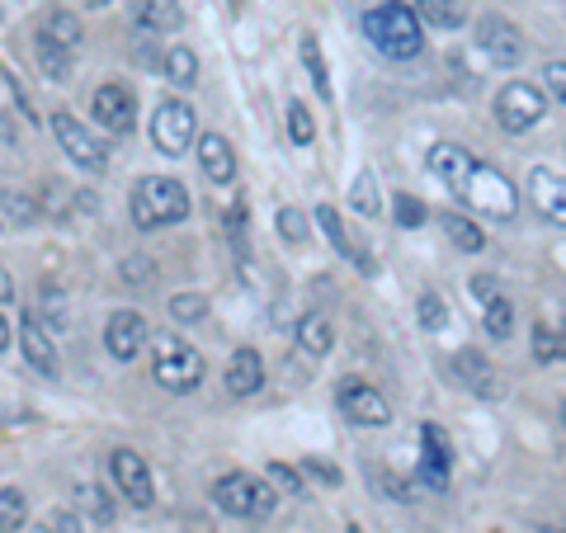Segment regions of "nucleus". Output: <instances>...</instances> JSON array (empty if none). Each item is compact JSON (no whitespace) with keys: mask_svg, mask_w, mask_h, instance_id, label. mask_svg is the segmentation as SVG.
I'll return each mask as SVG.
<instances>
[{"mask_svg":"<svg viewBox=\"0 0 566 533\" xmlns=\"http://www.w3.org/2000/svg\"><path fill=\"white\" fill-rule=\"evenodd\" d=\"M430 170L472 212H482V218L510 222L520 212V194H515V185H510V175H501V170L486 166V161H476V156L463 151L458 142H434V147H430Z\"/></svg>","mask_w":566,"mask_h":533,"instance_id":"f257e3e1","label":"nucleus"},{"mask_svg":"<svg viewBox=\"0 0 566 533\" xmlns=\"http://www.w3.org/2000/svg\"><path fill=\"white\" fill-rule=\"evenodd\" d=\"M364 33H368V43H374L382 58H392V62H411V58H420V48H424L420 14L411 6H401V0H387V6L368 10L364 14Z\"/></svg>","mask_w":566,"mask_h":533,"instance_id":"f03ea898","label":"nucleus"},{"mask_svg":"<svg viewBox=\"0 0 566 533\" xmlns=\"http://www.w3.org/2000/svg\"><path fill=\"white\" fill-rule=\"evenodd\" d=\"M128 212H133V227H142V232L175 227L189 218V189L180 180H166V175H147V180H137V189H133Z\"/></svg>","mask_w":566,"mask_h":533,"instance_id":"7ed1b4c3","label":"nucleus"},{"mask_svg":"<svg viewBox=\"0 0 566 533\" xmlns=\"http://www.w3.org/2000/svg\"><path fill=\"white\" fill-rule=\"evenodd\" d=\"M151 378L166 393H193L203 383V354L180 335H161V341H151Z\"/></svg>","mask_w":566,"mask_h":533,"instance_id":"20e7f679","label":"nucleus"},{"mask_svg":"<svg viewBox=\"0 0 566 533\" xmlns=\"http://www.w3.org/2000/svg\"><path fill=\"white\" fill-rule=\"evenodd\" d=\"M212 501H218V510L237 514V520H270L274 487H264L245 472H227V477H218V487H212Z\"/></svg>","mask_w":566,"mask_h":533,"instance_id":"39448f33","label":"nucleus"},{"mask_svg":"<svg viewBox=\"0 0 566 533\" xmlns=\"http://www.w3.org/2000/svg\"><path fill=\"white\" fill-rule=\"evenodd\" d=\"M335 406H340V416L349 425H364V430H382V425H392V401H387L378 387H368L359 378H345L335 387Z\"/></svg>","mask_w":566,"mask_h":533,"instance_id":"423d86ee","label":"nucleus"},{"mask_svg":"<svg viewBox=\"0 0 566 533\" xmlns=\"http://www.w3.org/2000/svg\"><path fill=\"white\" fill-rule=\"evenodd\" d=\"M543 114H547V100L538 85H528V81H510L505 91L495 95V123H501L505 133H528Z\"/></svg>","mask_w":566,"mask_h":533,"instance_id":"0eeeda50","label":"nucleus"},{"mask_svg":"<svg viewBox=\"0 0 566 533\" xmlns=\"http://www.w3.org/2000/svg\"><path fill=\"white\" fill-rule=\"evenodd\" d=\"M151 142L161 156H170V161L193 147V109L185 100H166L161 109L151 114Z\"/></svg>","mask_w":566,"mask_h":533,"instance_id":"6e6552de","label":"nucleus"},{"mask_svg":"<svg viewBox=\"0 0 566 533\" xmlns=\"http://www.w3.org/2000/svg\"><path fill=\"white\" fill-rule=\"evenodd\" d=\"M151 341V326H147V316L133 312V307H123L109 316V326H104V349L114 354L118 364H133L142 349H147Z\"/></svg>","mask_w":566,"mask_h":533,"instance_id":"1a4fd4ad","label":"nucleus"},{"mask_svg":"<svg viewBox=\"0 0 566 533\" xmlns=\"http://www.w3.org/2000/svg\"><path fill=\"white\" fill-rule=\"evenodd\" d=\"M476 48L491 58V66H520L524 58V39L520 29L501 20V14H486V20H476Z\"/></svg>","mask_w":566,"mask_h":533,"instance_id":"9d476101","label":"nucleus"},{"mask_svg":"<svg viewBox=\"0 0 566 533\" xmlns=\"http://www.w3.org/2000/svg\"><path fill=\"white\" fill-rule=\"evenodd\" d=\"M52 133H57L62 151H66L76 166H85V170H104V166H109V156H104V147L95 142V133L85 128V123H76L71 114H52Z\"/></svg>","mask_w":566,"mask_h":533,"instance_id":"9b49d317","label":"nucleus"},{"mask_svg":"<svg viewBox=\"0 0 566 533\" xmlns=\"http://www.w3.org/2000/svg\"><path fill=\"white\" fill-rule=\"evenodd\" d=\"M109 472H114L118 491L128 495V501H133L137 510H147V505L156 501V487H151V468L142 463V453H133V449H118V453L109 458Z\"/></svg>","mask_w":566,"mask_h":533,"instance_id":"f8f14e48","label":"nucleus"},{"mask_svg":"<svg viewBox=\"0 0 566 533\" xmlns=\"http://www.w3.org/2000/svg\"><path fill=\"white\" fill-rule=\"evenodd\" d=\"M133 109H137V100H133L128 85H118V81L99 85L91 95V114H95L99 128H109V133H133Z\"/></svg>","mask_w":566,"mask_h":533,"instance_id":"ddd939ff","label":"nucleus"},{"mask_svg":"<svg viewBox=\"0 0 566 533\" xmlns=\"http://www.w3.org/2000/svg\"><path fill=\"white\" fill-rule=\"evenodd\" d=\"M20 349L33 373H43V378H57V341H52V331L39 322V316H20Z\"/></svg>","mask_w":566,"mask_h":533,"instance_id":"4468645a","label":"nucleus"},{"mask_svg":"<svg viewBox=\"0 0 566 533\" xmlns=\"http://www.w3.org/2000/svg\"><path fill=\"white\" fill-rule=\"evenodd\" d=\"M528 199H534V208L543 212L547 222L566 227V175L538 166L534 175H528Z\"/></svg>","mask_w":566,"mask_h":533,"instance_id":"2eb2a0df","label":"nucleus"},{"mask_svg":"<svg viewBox=\"0 0 566 533\" xmlns=\"http://www.w3.org/2000/svg\"><path fill=\"white\" fill-rule=\"evenodd\" d=\"M199 170L208 175L212 185H232L237 180V151H232V142H227L222 133H203L199 137Z\"/></svg>","mask_w":566,"mask_h":533,"instance_id":"dca6fc26","label":"nucleus"},{"mask_svg":"<svg viewBox=\"0 0 566 533\" xmlns=\"http://www.w3.org/2000/svg\"><path fill=\"white\" fill-rule=\"evenodd\" d=\"M264 387V359H260V349H237L232 359H227V393L232 397H255Z\"/></svg>","mask_w":566,"mask_h":533,"instance_id":"f3484780","label":"nucleus"},{"mask_svg":"<svg viewBox=\"0 0 566 533\" xmlns=\"http://www.w3.org/2000/svg\"><path fill=\"white\" fill-rule=\"evenodd\" d=\"M316 227H322V232H326V241H331V245H335V251H340L345 260H354V264H359L364 274H374V255H368L364 245H359V241H354V237L345 232L340 212H335L331 203H322V208H316Z\"/></svg>","mask_w":566,"mask_h":533,"instance_id":"a211bd4d","label":"nucleus"},{"mask_svg":"<svg viewBox=\"0 0 566 533\" xmlns=\"http://www.w3.org/2000/svg\"><path fill=\"white\" fill-rule=\"evenodd\" d=\"M133 24L142 33H170L185 24V10H180V0H137Z\"/></svg>","mask_w":566,"mask_h":533,"instance_id":"6ab92c4d","label":"nucleus"},{"mask_svg":"<svg viewBox=\"0 0 566 533\" xmlns=\"http://www.w3.org/2000/svg\"><path fill=\"white\" fill-rule=\"evenodd\" d=\"M453 373H458V383H463V387H472V393H482V397L495 393V368L486 364V354L458 349L453 354Z\"/></svg>","mask_w":566,"mask_h":533,"instance_id":"aec40b11","label":"nucleus"},{"mask_svg":"<svg viewBox=\"0 0 566 533\" xmlns=\"http://www.w3.org/2000/svg\"><path fill=\"white\" fill-rule=\"evenodd\" d=\"M439 232H444L453 245H458V251H468V255H476V251H482V245H486V232H482V227H476L472 218H463V212H439Z\"/></svg>","mask_w":566,"mask_h":533,"instance_id":"412c9836","label":"nucleus"},{"mask_svg":"<svg viewBox=\"0 0 566 533\" xmlns=\"http://www.w3.org/2000/svg\"><path fill=\"white\" fill-rule=\"evenodd\" d=\"M534 354H538V364L566 359V322H547V316H538L534 322Z\"/></svg>","mask_w":566,"mask_h":533,"instance_id":"4be33fe9","label":"nucleus"},{"mask_svg":"<svg viewBox=\"0 0 566 533\" xmlns=\"http://www.w3.org/2000/svg\"><path fill=\"white\" fill-rule=\"evenodd\" d=\"M297 345H303L307 354H316V359H322V354H331L335 331H331V322H326L322 312H307L303 322H297Z\"/></svg>","mask_w":566,"mask_h":533,"instance_id":"5701e85b","label":"nucleus"},{"mask_svg":"<svg viewBox=\"0 0 566 533\" xmlns=\"http://www.w3.org/2000/svg\"><path fill=\"white\" fill-rule=\"evenodd\" d=\"M482 326L491 341H505L515 331V302H510V293H495L491 302H482Z\"/></svg>","mask_w":566,"mask_h":533,"instance_id":"b1692460","label":"nucleus"},{"mask_svg":"<svg viewBox=\"0 0 566 533\" xmlns=\"http://www.w3.org/2000/svg\"><path fill=\"white\" fill-rule=\"evenodd\" d=\"M39 66L48 81H71V48H62L57 39H48V33H39Z\"/></svg>","mask_w":566,"mask_h":533,"instance_id":"393cba45","label":"nucleus"},{"mask_svg":"<svg viewBox=\"0 0 566 533\" xmlns=\"http://www.w3.org/2000/svg\"><path fill=\"white\" fill-rule=\"evenodd\" d=\"M416 14H420L424 24H434V29H463L468 24L463 0H420Z\"/></svg>","mask_w":566,"mask_h":533,"instance_id":"a878e982","label":"nucleus"},{"mask_svg":"<svg viewBox=\"0 0 566 533\" xmlns=\"http://www.w3.org/2000/svg\"><path fill=\"white\" fill-rule=\"evenodd\" d=\"M43 33H48V39H57L62 48H71V52H76L81 39H85V29H81V20H76L71 10H52L48 24H43Z\"/></svg>","mask_w":566,"mask_h":533,"instance_id":"bb28decb","label":"nucleus"},{"mask_svg":"<svg viewBox=\"0 0 566 533\" xmlns=\"http://www.w3.org/2000/svg\"><path fill=\"white\" fill-rule=\"evenodd\" d=\"M161 66H166V76H170L175 85H180V91H189V85L199 81V58H193L189 48H170Z\"/></svg>","mask_w":566,"mask_h":533,"instance_id":"cd10ccee","label":"nucleus"},{"mask_svg":"<svg viewBox=\"0 0 566 533\" xmlns=\"http://www.w3.org/2000/svg\"><path fill=\"white\" fill-rule=\"evenodd\" d=\"M297 52H303V66H307V81L316 85V95H322V100H331L326 58H322V48H316V39H312V33H303V48H297Z\"/></svg>","mask_w":566,"mask_h":533,"instance_id":"c85d7f7f","label":"nucleus"},{"mask_svg":"<svg viewBox=\"0 0 566 533\" xmlns=\"http://www.w3.org/2000/svg\"><path fill=\"white\" fill-rule=\"evenodd\" d=\"M245 227H251V212H245V203L237 199L232 208H227V237H232V251H237L241 264L251 260V237H245Z\"/></svg>","mask_w":566,"mask_h":533,"instance_id":"c756f323","label":"nucleus"},{"mask_svg":"<svg viewBox=\"0 0 566 533\" xmlns=\"http://www.w3.org/2000/svg\"><path fill=\"white\" fill-rule=\"evenodd\" d=\"M29 520V505L14 487H0V533H20Z\"/></svg>","mask_w":566,"mask_h":533,"instance_id":"7c9ffc66","label":"nucleus"},{"mask_svg":"<svg viewBox=\"0 0 566 533\" xmlns=\"http://www.w3.org/2000/svg\"><path fill=\"white\" fill-rule=\"evenodd\" d=\"M0 212H6L14 227H33V222H39V203H33L29 194H20V189H6V194H0Z\"/></svg>","mask_w":566,"mask_h":533,"instance_id":"2f4dec72","label":"nucleus"},{"mask_svg":"<svg viewBox=\"0 0 566 533\" xmlns=\"http://www.w3.org/2000/svg\"><path fill=\"white\" fill-rule=\"evenodd\" d=\"M76 501H81V514H85V520H95L99 529H104V524H114V505H109V495H104L99 487H81V491H76Z\"/></svg>","mask_w":566,"mask_h":533,"instance_id":"473e14b6","label":"nucleus"},{"mask_svg":"<svg viewBox=\"0 0 566 533\" xmlns=\"http://www.w3.org/2000/svg\"><path fill=\"white\" fill-rule=\"evenodd\" d=\"M349 203L364 212V218H374L378 212V180H374V170H359L354 175V185H349Z\"/></svg>","mask_w":566,"mask_h":533,"instance_id":"72a5a7b5","label":"nucleus"},{"mask_svg":"<svg viewBox=\"0 0 566 533\" xmlns=\"http://www.w3.org/2000/svg\"><path fill=\"white\" fill-rule=\"evenodd\" d=\"M420 443H424V463H453V443L439 425H420Z\"/></svg>","mask_w":566,"mask_h":533,"instance_id":"f704fd0d","label":"nucleus"},{"mask_svg":"<svg viewBox=\"0 0 566 533\" xmlns=\"http://www.w3.org/2000/svg\"><path fill=\"white\" fill-rule=\"evenodd\" d=\"M118 279L128 283V289H151V283H156V264L147 255H128L118 264Z\"/></svg>","mask_w":566,"mask_h":533,"instance_id":"c9c22d12","label":"nucleus"},{"mask_svg":"<svg viewBox=\"0 0 566 533\" xmlns=\"http://www.w3.org/2000/svg\"><path fill=\"white\" fill-rule=\"evenodd\" d=\"M392 212H397V227H406V232H416V227L430 222V208H424L420 199H411V194H397Z\"/></svg>","mask_w":566,"mask_h":533,"instance_id":"e433bc0d","label":"nucleus"},{"mask_svg":"<svg viewBox=\"0 0 566 533\" xmlns=\"http://www.w3.org/2000/svg\"><path fill=\"white\" fill-rule=\"evenodd\" d=\"M274 227H279V237L293 241V245L307 241V218H303L297 208H279V212H274Z\"/></svg>","mask_w":566,"mask_h":533,"instance_id":"4c0bfd02","label":"nucleus"},{"mask_svg":"<svg viewBox=\"0 0 566 533\" xmlns=\"http://www.w3.org/2000/svg\"><path fill=\"white\" fill-rule=\"evenodd\" d=\"M170 316H175V322H203L208 302L199 293H180V297H170Z\"/></svg>","mask_w":566,"mask_h":533,"instance_id":"58836bf2","label":"nucleus"},{"mask_svg":"<svg viewBox=\"0 0 566 533\" xmlns=\"http://www.w3.org/2000/svg\"><path fill=\"white\" fill-rule=\"evenodd\" d=\"M289 137L297 142V147H307V142L316 137V123L307 114V104H289Z\"/></svg>","mask_w":566,"mask_h":533,"instance_id":"ea45409f","label":"nucleus"},{"mask_svg":"<svg viewBox=\"0 0 566 533\" xmlns=\"http://www.w3.org/2000/svg\"><path fill=\"white\" fill-rule=\"evenodd\" d=\"M444 322H449L444 297H439V293H424V297H420V326H424V331H439Z\"/></svg>","mask_w":566,"mask_h":533,"instance_id":"a19ab883","label":"nucleus"},{"mask_svg":"<svg viewBox=\"0 0 566 533\" xmlns=\"http://www.w3.org/2000/svg\"><path fill=\"white\" fill-rule=\"evenodd\" d=\"M270 482H274V487H283L289 495H307L303 477H297V468H289V463H270Z\"/></svg>","mask_w":566,"mask_h":533,"instance_id":"79ce46f5","label":"nucleus"},{"mask_svg":"<svg viewBox=\"0 0 566 533\" xmlns=\"http://www.w3.org/2000/svg\"><path fill=\"white\" fill-rule=\"evenodd\" d=\"M543 76H547V95L566 104V62H562V58H557V62H547V66H543Z\"/></svg>","mask_w":566,"mask_h":533,"instance_id":"37998d69","label":"nucleus"},{"mask_svg":"<svg viewBox=\"0 0 566 533\" xmlns=\"http://www.w3.org/2000/svg\"><path fill=\"white\" fill-rule=\"evenodd\" d=\"M48 524H52V533H85V529H81V514H71V510H62V514H52V520H48Z\"/></svg>","mask_w":566,"mask_h":533,"instance_id":"c03bdc74","label":"nucleus"},{"mask_svg":"<svg viewBox=\"0 0 566 533\" xmlns=\"http://www.w3.org/2000/svg\"><path fill=\"white\" fill-rule=\"evenodd\" d=\"M303 468H307L312 477H322V482H326V487H335V482H340V472H335L331 463H322V458H307V463H303Z\"/></svg>","mask_w":566,"mask_h":533,"instance_id":"a18cd8bd","label":"nucleus"},{"mask_svg":"<svg viewBox=\"0 0 566 533\" xmlns=\"http://www.w3.org/2000/svg\"><path fill=\"white\" fill-rule=\"evenodd\" d=\"M6 302H14V279H10L6 264H0V307H6Z\"/></svg>","mask_w":566,"mask_h":533,"instance_id":"49530a36","label":"nucleus"},{"mask_svg":"<svg viewBox=\"0 0 566 533\" xmlns=\"http://www.w3.org/2000/svg\"><path fill=\"white\" fill-rule=\"evenodd\" d=\"M10 341H14V335H10V322H6V312H0V354L10 349Z\"/></svg>","mask_w":566,"mask_h":533,"instance_id":"de8ad7c7","label":"nucleus"},{"mask_svg":"<svg viewBox=\"0 0 566 533\" xmlns=\"http://www.w3.org/2000/svg\"><path fill=\"white\" fill-rule=\"evenodd\" d=\"M0 142H14V128H10V118L0 114Z\"/></svg>","mask_w":566,"mask_h":533,"instance_id":"09e8293b","label":"nucleus"},{"mask_svg":"<svg viewBox=\"0 0 566 533\" xmlns=\"http://www.w3.org/2000/svg\"><path fill=\"white\" fill-rule=\"evenodd\" d=\"M20 533H52V524H24Z\"/></svg>","mask_w":566,"mask_h":533,"instance_id":"8fccbe9b","label":"nucleus"},{"mask_svg":"<svg viewBox=\"0 0 566 533\" xmlns=\"http://www.w3.org/2000/svg\"><path fill=\"white\" fill-rule=\"evenodd\" d=\"M85 6H91V10H99V6H109V0H85Z\"/></svg>","mask_w":566,"mask_h":533,"instance_id":"3c124183","label":"nucleus"},{"mask_svg":"<svg viewBox=\"0 0 566 533\" xmlns=\"http://www.w3.org/2000/svg\"><path fill=\"white\" fill-rule=\"evenodd\" d=\"M557 416H562V430H566V401H562V411H557Z\"/></svg>","mask_w":566,"mask_h":533,"instance_id":"603ef678","label":"nucleus"},{"mask_svg":"<svg viewBox=\"0 0 566 533\" xmlns=\"http://www.w3.org/2000/svg\"><path fill=\"white\" fill-rule=\"evenodd\" d=\"M0 232H6V222H0Z\"/></svg>","mask_w":566,"mask_h":533,"instance_id":"864d4df0","label":"nucleus"},{"mask_svg":"<svg viewBox=\"0 0 566 533\" xmlns=\"http://www.w3.org/2000/svg\"><path fill=\"white\" fill-rule=\"evenodd\" d=\"M557 533H566V529H557Z\"/></svg>","mask_w":566,"mask_h":533,"instance_id":"5fc2aeb1","label":"nucleus"}]
</instances>
